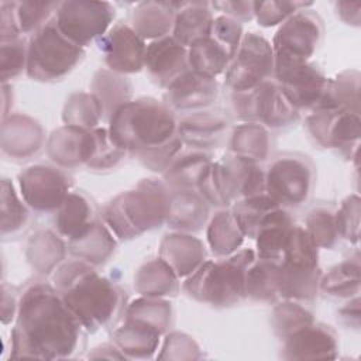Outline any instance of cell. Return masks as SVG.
Instances as JSON below:
<instances>
[{
    "instance_id": "6da1fadb",
    "label": "cell",
    "mask_w": 361,
    "mask_h": 361,
    "mask_svg": "<svg viewBox=\"0 0 361 361\" xmlns=\"http://www.w3.org/2000/svg\"><path fill=\"white\" fill-rule=\"evenodd\" d=\"M11 358L69 360L85 351L86 330L52 283L30 282L18 298Z\"/></svg>"
},
{
    "instance_id": "7a4b0ae2",
    "label": "cell",
    "mask_w": 361,
    "mask_h": 361,
    "mask_svg": "<svg viewBox=\"0 0 361 361\" xmlns=\"http://www.w3.org/2000/svg\"><path fill=\"white\" fill-rule=\"evenodd\" d=\"M52 281L86 333L113 330L124 319L128 306L126 290L94 265L71 259L56 268Z\"/></svg>"
},
{
    "instance_id": "3957f363",
    "label": "cell",
    "mask_w": 361,
    "mask_h": 361,
    "mask_svg": "<svg viewBox=\"0 0 361 361\" xmlns=\"http://www.w3.org/2000/svg\"><path fill=\"white\" fill-rule=\"evenodd\" d=\"M171 197L172 192L164 180L141 179L134 189L111 199L100 216L117 240H133L166 223Z\"/></svg>"
},
{
    "instance_id": "277c9868",
    "label": "cell",
    "mask_w": 361,
    "mask_h": 361,
    "mask_svg": "<svg viewBox=\"0 0 361 361\" xmlns=\"http://www.w3.org/2000/svg\"><path fill=\"white\" fill-rule=\"evenodd\" d=\"M107 121L113 142L131 155L168 142L178 130V116L154 97L131 99Z\"/></svg>"
},
{
    "instance_id": "5b68a950",
    "label": "cell",
    "mask_w": 361,
    "mask_h": 361,
    "mask_svg": "<svg viewBox=\"0 0 361 361\" xmlns=\"http://www.w3.org/2000/svg\"><path fill=\"white\" fill-rule=\"evenodd\" d=\"M255 251L243 248L231 255L206 259L182 283V290L199 303L216 309L231 307L245 300V275Z\"/></svg>"
},
{
    "instance_id": "8992f818",
    "label": "cell",
    "mask_w": 361,
    "mask_h": 361,
    "mask_svg": "<svg viewBox=\"0 0 361 361\" xmlns=\"http://www.w3.org/2000/svg\"><path fill=\"white\" fill-rule=\"evenodd\" d=\"M83 58L85 49L69 41L52 18L28 37L25 73L37 82L62 80Z\"/></svg>"
},
{
    "instance_id": "52a82bcc",
    "label": "cell",
    "mask_w": 361,
    "mask_h": 361,
    "mask_svg": "<svg viewBox=\"0 0 361 361\" xmlns=\"http://www.w3.org/2000/svg\"><path fill=\"white\" fill-rule=\"evenodd\" d=\"M316 166L307 155L282 152L272 158L265 171V193L281 207L305 204L314 189Z\"/></svg>"
},
{
    "instance_id": "ba28073f",
    "label": "cell",
    "mask_w": 361,
    "mask_h": 361,
    "mask_svg": "<svg viewBox=\"0 0 361 361\" xmlns=\"http://www.w3.org/2000/svg\"><path fill=\"white\" fill-rule=\"evenodd\" d=\"M231 109L238 120L257 123L271 130L289 127L300 117L274 79L251 90L231 93Z\"/></svg>"
},
{
    "instance_id": "9c48e42d",
    "label": "cell",
    "mask_w": 361,
    "mask_h": 361,
    "mask_svg": "<svg viewBox=\"0 0 361 361\" xmlns=\"http://www.w3.org/2000/svg\"><path fill=\"white\" fill-rule=\"evenodd\" d=\"M272 79L299 113L317 110L330 82V78L314 62L283 56H274Z\"/></svg>"
},
{
    "instance_id": "30bf717a",
    "label": "cell",
    "mask_w": 361,
    "mask_h": 361,
    "mask_svg": "<svg viewBox=\"0 0 361 361\" xmlns=\"http://www.w3.org/2000/svg\"><path fill=\"white\" fill-rule=\"evenodd\" d=\"M116 10L109 1H61L54 16L59 31L80 48L97 42L113 25Z\"/></svg>"
},
{
    "instance_id": "8fae6325",
    "label": "cell",
    "mask_w": 361,
    "mask_h": 361,
    "mask_svg": "<svg viewBox=\"0 0 361 361\" xmlns=\"http://www.w3.org/2000/svg\"><path fill=\"white\" fill-rule=\"evenodd\" d=\"M274 75L271 42L257 32H245L241 44L224 72V86L231 93L257 87Z\"/></svg>"
},
{
    "instance_id": "7c38bea8",
    "label": "cell",
    "mask_w": 361,
    "mask_h": 361,
    "mask_svg": "<svg viewBox=\"0 0 361 361\" xmlns=\"http://www.w3.org/2000/svg\"><path fill=\"white\" fill-rule=\"evenodd\" d=\"M18 192L35 213H55L71 193L73 179L56 165L37 164L24 168L18 176Z\"/></svg>"
},
{
    "instance_id": "4fadbf2b",
    "label": "cell",
    "mask_w": 361,
    "mask_h": 361,
    "mask_svg": "<svg viewBox=\"0 0 361 361\" xmlns=\"http://www.w3.org/2000/svg\"><path fill=\"white\" fill-rule=\"evenodd\" d=\"M309 135L323 148L340 154L343 158H357L361 135L360 113L351 110H316L306 120Z\"/></svg>"
},
{
    "instance_id": "5bb4252c",
    "label": "cell",
    "mask_w": 361,
    "mask_h": 361,
    "mask_svg": "<svg viewBox=\"0 0 361 361\" xmlns=\"http://www.w3.org/2000/svg\"><path fill=\"white\" fill-rule=\"evenodd\" d=\"M323 21L309 8L296 11L286 18L272 38L274 56L310 61L323 41Z\"/></svg>"
},
{
    "instance_id": "9a60e30c",
    "label": "cell",
    "mask_w": 361,
    "mask_h": 361,
    "mask_svg": "<svg viewBox=\"0 0 361 361\" xmlns=\"http://www.w3.org/2000/svg\"><path fill=\"white\" fill-rule=\"evenodd\" d=\"M97 47L103 54V61L109 71L127 75L144 69L147 44L128 23H116L97 39Z\"/></svg>"
},
{
    "instance_id": "2e32d148",
    "label": "cell",
    "mask_w": 361,
    "mask_h": 361,
    "mask_svg": "<svg viewBox=\"0 0 361 361\" xmlns=\"http://www.w3.org/2000/svg\"><path fill=\"white\" fill-rule=\"evenodd\" d=\"M219 97V83L192 72L190 69L173 80L164 92L162 102L175 114H189L207 110Z\"/></svg>"
},
{
    "instance_id": "e0dca14e",
    "label": "cell",
    "mask_w": 361,
    "mask_h": 361,
    "mask_svg": "<svg viewBox=\"0 0 361 361\" xmlns=\"http://www.w3.org/2000/svg\"><path fill=\"white\" fill-rule=\"evenodd\" d=\"M338 338L331 326L313 322L282 341L283 360H336Z\"/></svg>"
},
{
    "instance_id": "ac0fdd59",
    "label": "cell",
    "mask_w": 361,
    "mask_h": 361,
    "mask_svg": "<svg viewBox=\"0 0 361 361\" xmlns=\"http://www.w3.org/2000/svg\"><path fill=\"white\" fill-rule=\"evenodd\" d=\"M94 128L83 130L63 124L54 130L45 144L49 159L59 168L87 166L94 152Z\"/></svg>"
},
{
    "instance_id": "d6986e66",
    "label": "cell",
    "mask_w": 361,
    "mask_h": 361,
    "mask_svg": "<svg viewBox=\"0 0 361 361\" xmlns=\"http://www.w3.org/2000/svg\"><path fill=\"white\" fill-rule=\"evenodd\" d=\"M144 69L152 83L166 89L173 80L189 71L188 48L171 35L149 41L145 49Z\"/></svg>"
},
{
    "instance_id": "ffe728a7",
    "label": "cell",
    "mask_w": 361,
    "mask_h": 361,
    "mask_svg": "<svg viewBox=\"0 0 361 361\" xmlns=\"http://www.w3.org/2000/svg\"><path fill=\"white\" fill-rule=\"evenodd\" d=\"M230 128L228 117L221 111L202 110L178 117L176 134L183 145L207 151L220 147Z\"/></svg>"
},
{
    "instance_id": "44dd1931",
    "label": "cell",
    "mask_w": 361,
    "mask_h": 361,
    "mask_svg": "<svg viewBox=\"0 0 361 361\" xmlns=\"http://www.w3.org/2000/svg\"><path fill=\"white\" fill-rule=\"evenodd\" d=\"M97 220V206L83 190H71L54 213L55 231L68 243L85 235Z\"/></svg>"
},
{
    "instance_id": "7402d4cb",
    "label": "cell",
    "mask_w": 361,
    "mask_h": 361,
    "mask_svg": "<svg viewBox=\"0 0 361 361\" xmlns=\"http://www.w3.org/2000/svg\"><path fill=\"white\" fill-rule=\"evenodd\" d=\"M164 331L157 326L124 314L123 323L113 329L111 338L126 358H151L159 345Z\"/></svg>"
},
{
    "instance_id": "603a6c76",
    "label": "cell",
    "mask_w": 361,
    "mask_h": 361,
    "mask_svg": "<svg viewBox=\"0 0 361 361\" xmlns=\"http://www.w3.org/2000/svg\"><path fill=\"white\" fill-rule=\"evenodd\" d=\"M45 144L42 127L28 116L13 114L3 118L1 149L11 159H28Z\"/></svg>"
},
{
    "instance_id": "cb8c5ba5",
    "label": "cell",
    "mask_w": 361,
    "mask_h": 361,
    "mask_svg": "<svg viewBox=\"0 0 361 361\" xmlns=\"http://www.w3.org/2000/svg\"><path fill=\"white\" fill-rule=\"evenodd\" d=\"M159 258L178 275L188 278L206 261V250L202 240L192 234L178 231L166 234L159 245Z\"/></svg>"
},
{
    "instance_id": "d4e9b609",
    "label": "cell",
    "mask_w": 361,
    "mask_h": 361,
    "mask_svg": "<svg viewBox=\"0 0 361 361\" xmlns=\"http://www.w3.org/2000/svg\"><path fill=\"white\" fill-rule=\"evenodd\" d=\"M213 21V8L209 1H179L171 37L189 48L195 41L210 37Z\"/></svg>"
},
{
    "instance_id": "484cf974",
    "label": "cell",
    "mask_w": 361,
    "mask_h": 361,
    "mask_svg": "<svg viewBox=\"0 0 361 361\" xmlns=\"http://www.w3.org/2000/svg\"><path fill=\"white\" fill-rule=\"evenodd\" d=\"M219 162L234 202L265 193V171L259 164L230 152Z\"/></svg>"
},
{
    "instance_id": "4316f807",
    "label": "cell",
    "mask_w": 361,
    "mask_h": 361,
    "mask_svg": "<svg viewBox=\"0 0 361 361\" xmlns=\"http://www.w3.org/2000/svg\"><path fill=\"white\" fill-rule=\"evenodd\" d=\"M179 1H141L130 17V25L144 39H159L172 32Z\"/></svg>"
},
{
    "instance_id": "83f0119b",
    "label": "cell",
    "mask_w": 361,
    "mask_h": 361,
    "mask_svg": "<svg viewBox=\"0 0 361 361\" xmlns=\"http://www.w3.org/2000/svg\"><path fill=\"white\" fill-rule=\"evenodd\" d=\"M295 224L290 213L285 207L272 209L261 221L255 235V255L258 258L279 262L283 255L286 240Z\"/></svg>"
},
{
    "instance_id": "f1b7e54d",
    "label": "cell",
    "mask_w": 361,
    "mask_h": 361,
    "mask_svg": "<svg viewBox=\"0 0 361 361\" xmlns=\"http://www.w3.org/2000/svg\"><path fill=\"white\" fill-rule=\"evenodd\" d=\"M171 210L168 227L176 231H199L209 217V203L195 189L171 190Z\"/></svg>"
},
{
    "instance_id": "f546056e",
    "label": "cell",
    "mask_w": 361,
    "mask_h": 361,
    "mask_svg": "<svg viewBox=\"0 0 361 361\" xmlns=\"http://www.w3.org/2000/svg\"><path fill=\"white\" fill-rule=\"evenodd\" d=\"M135 290L145 298L175 296L179 289V278L161 258L142 264L134 276Z\"/></svg>"
},
{
    "instance_id": "4dcf8cb0",
    "label": "cell",
    "mask_w": 361,
    "mask_h": 361,
    "mask_svg": "<svg viewBox=\"0 0 361 361\" xmlns=\"http://www.w3.org/2000/svg\"><path fill=\"white\" fill-rule=\"evenodd\" d=\"M117 238L104 224L103 220H97L94 226L79 240L68 243V251L92 265L104 264L110 255L114 252Z\"/></svg>"
},
{
    "instance_id": "1f68e13d",
    "label": "cell",
    "mask_w": 361,
    "mask_h": 361,
    "mask_svg": "<svg viewBox=\"0 0 361 361\" xmlns=\"http://www.w3.org/2000/svg\"><path fill=\"white\" fill-rule=\"evenodd\" d=\"M228 147L230 154L259 164L268 159L272 140L267 127L257 123H243L234 127Z\"/></svg>"
},
{
    "instance_id": "d6a6232c",
    "label": "cell",
    "mask_w": 361,
    "mask_h": 361,
    "mask_svg": "<svg viewBox=\"0 0 361 361\" xmlns=\"http://www.w3.org/2000/svg\"><path fill=\"white\" fill-rule=\"evenodd\" d=\"M207 244L210 251L217 258L234 254L240 250L245 235L238 227L231 209H219L210 219L206 230Z\"/></svg>"
},
{
    "instance_id": "836d02e7",
    "label": "cell",
    "mask_w": 361,
    "mask_h": 361,
    "mask_svg": "<svg viewBox=\"0 0 361 361\" xmlns=\"http://www.w3.org/2000/svg\"><path fill=\"white\" fill-rule=\"evenodd\" d=\"M279 262L255 257L245 275V299L258 303H275L278 292Z\"/></svg>"
},
{
    "instance_id": "e575fe53",
    "label": "cell",
    "mask_w": 361,
    "mask_h": 361,
    "mask_svg": "<svg viewBox=\"0 0 361 361\" xmlns=\"http://www.w3.org/2000/svg\"><path fill=\"white\" fill-rule=\"evenodd\" d=\"M212 162V155L207 151L192 149L188 152H180L168 169L162 173L164 182L168 185L171 190H182V189H195L197 182Z\"/></svg>"
},
{
    "instance_id": "d590c367",
    "label": "cell",
    "mask_w": 361,
    "mask_h": 361,
    "mask_svg": "<svg viewBox=\"0 0 361 361\" xmlns=\"http://www.w3.org/2000/svg\"><path fill=\"white\" fill-rule=\"evenodd\" d=\"M90 93L100 102L104 118L109 120L117 107L131 100L133 83L124 75L114 73L107 68L99 69L93 76Z\"/></svg>"
},
{
    "instance_id": "8d00e7d4",
    "label": "cell",
    "mask_w": 361,
    "mask_h": 361,
    "mask_svg": "<svg viewBox=\"0 0 361 361\" xmlns=\"http://www.w3.org/2000/svg\"><path fill=\"white\" fill-rule=\"evenodd\" d=\"M360 254L358 251L337 265L327 274H322L320 290L336 299H351L360 293Z\"/></svg>"
},
{
    "instance_id": "74e56055",
    "label": "cell",
    "mask_w": 361,
    "mask_h": 361,
    "mask_svg": "<svg viewBox=\"0 0 361 361\" xmlns=\"http://www.w3.org/2000/svg\"><path fill=\"white\" fill-rule=\"evenodd\" d=\"M230 61L227 52L212 37L200 38L188 48L189 69L207 78L224 75Z\"/></svg>"
},
{
    "instance_id": "f35d334b",
    "label": "cell",
    "mask_w": 361,
    "mask_h": 361,
    "mask_svg": "<svg viewBox=\"0 0 361 361\" xmlns=\"http://www.w3.org/2000/svg\"><path fill=\"white\" fill-rule=\"evenodd\" d=\"M360 72L343 71L330 79L323 102L317 110H351L360 113ZM316 111V110H314Z\"/></svg>"
},
{
    "instance_id": "ab89813d",
    "label": "cell",
    "mask_w": 361,
    "mask_h": 361,
    "mask_svg": "<svg viewBox=\"0 0 361 361\" xmlns=\"http://www.w3.org/2000/svg\"><path fill=\"white\" fill-rule=\"evenodd\" d=\"M20 192L10 179L3 178L1 180V237H16L24 231L30 221V207L23 200Z\"/></svg>"
},
{
    "instance_id": "60d3db41",
    "label": "cell",
    "mask_w": 361,
    "mask_h": 361,
    "mask_svg": "<svg viewBox=\"0 0 361 361\" xmlns=\"http://www.w3.org/2000/svg\"><path fill=\"white\" fill-rule=\"evenodd\" d=\"M27 248L28 261L41 274H49L65 258L66 252L61 235L49 230L35 233Z\"/></svg>"
},
{
    "instance_id": "b9f144b4",
    "label": "cell",
    "mask_w": 361,
    "mask_h": 361,
    "mask_svg": "<svg viewBox=\"0 0 361 361\" xmlns=\"http://www.w3.org/2000/svg\"><path fill=\"white\" fill-rule=\"evenodd\" d=\"M103 118V107L93 93H73L66 99L62 111V121L66 126L93 130Z\"/></svg>"
},
{
    "instance_id": "7bdbcfd3",
    "label": "cell",
    "mask_w": 361,
    "mask_h": 361,
    "mask_svg": "<svg viewBox=\"0 0 361 361\" xmlns=\"http://www.w3.org/2000/svg\"><path fill=\"white\" fill-rule=\"evenodd\" d=\"M278 206L279 204L267 193H261L238 199L230 209L243 234L248 238H255L262 219Z\"/></svg>"
},
{
    "instance_id": "ee69618b",
    "label": "cell",
    "mask_w": 361,
    "mask_h": 361,
    "mask_svg": "<svg viewBox=\"0 0 361 361\" xmlns=\"http://www.w3.org/2000/svg\"><path fill=\"white\" fill-rule=\"evenodd\" d=\"M303 227L319 248L333 250L340 241L336 223V209L327 203H319L310 209Z\"/></svg>"
},
{
    "instance_id": "f6af8a7d",
    "label": "cell",
    "mask_w": 361,
    "mask_h": 361,
    "mask_svg": "<svg viewBox=\"0 0 361 361\" xmlns=\"http://www.w3.org/2000/svg\"><path fill=\"white\" fill-rule=\"evenodd\" d=\"M313 322V314L303 306V303L295 300L282 299V302L276 303L271 314L272 330L281 341Z\"/></svg>"
},
{
    "instance_id": "bcb514c9",
    "label": "cell",
    "mask_w": 361,
    "mask_h": 361,
    "mask_svg": "<svg viewBox=\"0 0 361 361\" xmlns=\"http://www.w3.org/2000/svg\"><path fill=\"white\" fill-rule=\"evenodd\" d=\"M61 1H13L14 18L23 37L32 35L37 30L54 18Z\"/></svg>"
},
{
    "instance_id": "7dc6e473",
    "label": "cell",
    "mask_w": 361,
    "mask_h": 361,
    "mask_svg": "<svg viewBox=\"0 0 361 361\" xmlns=\"http://www.w3.org/2000/svg\"><path fill=\"white\" fill-rule=\"evenodd\" d=\"M28 38L18 37L8 41H0V78L1 85L16 79L27 69Z\"/></svg>"
},
{
    "instance_id": "c3c4849f",
    "label": "cell",
    "mask_w": 361,
    "mask_h": 361,
    "mask_svg": "<svg viewBox=\"0 0 361 361\" xmlns=\"http://www.w3.org/2000/svg\"><path fill=\"white\" fill-rule=\"evenodd\" d=\"M94 152L87 166L92 171H106L116 168L124 157L128 154L127 151L117 147L110 138L109 130L103 127L94 128Z\"/></svg>"
},
{
    "instance_id": "681fc988",
    "label": "cell",
    "mask_w": 361,
    "mask_h": 361,
    "mask_svg": "<svg viewBox=\"0 0 361 361\" xmlns=\"http://www.w3.org/2000/svg\"><path fill=\"white\" fill-rule=\"evenodd\" d=\"M312 6V1H254V18L262 27H274L282 24L296 11Z\"/></svg>"
},
{
    "instance_id": "f907efd6",
    "label": "cell",
    "mask_w": 361,
    "mask_h": 361,
    "mask_svg": "<svg viewBox=\"0 0 361 361\" xmlns=\"http://www.w3.org/2000/svg\"><path fill=\"white\" fill-rule=\"evenodd\" d=\"M360 197L357 193L348 195L336 209V223L340 240L357 245L360 241Z\"/></svg>"
},
{
    "instance_id": "816d5d0a",
    "label": "cell",
    "mask_w": 361,
    "mask_h": 361,
    "mask_svg": "<svg viewBox=\"0 0 361 361\" xmlns=\"http://www.w3.org/2000/svg\"><path fill=\"white\" fill-rule=\"evenodd\" d=\"M183 142L178 137V134L169 140L165 144H161L158 147L140 151L134 154V157L149 171L164 173L168 166L172 164V161L182 152Z\"/></svg>"
},
{
    "instance_id": "f5cc1de1",
    "label": "cell",
    "mask_w": 361,
    "mask_h": 361,
    "mask_svg": "<svg viewBox=\"0 0 361 361\" xmlns=\"http://www.w3.org/2000/svg\"><path fill=\"white\" fill-rule=\"evenodd\" d=\"M243 35L244 32L241 23L221 14L214 17L210 37L220 44V47L227 52L230 59L234 58L241 44Z\"/></svg>"
},
{
    "instance_id": "db71d44e",
    "label": "cell",
    "mask_w": 361,
    "mask_h": 361,
    "mask_svg": "<svg viewBox=\"0 0 361 361\" xmlns=\"http://www.w3.org/2000/svg\"><path fill=\"white\" fill-rule=\"evenodd\" d=\"M213 10H219L221 16L230 17L238 23L250 21L254 18V1H212Z\"/></svg>"
},
{
    "instance_id": "11a10c76",
    "label": "cell",
    "mask_w": 361,
    "mask_h": 361,
    "mask_svg": "<svg viewBox=\"0 0 361 361\" xmlns=\"http://www.w3.org/2000/svg\"><path fill=\"white\" fill-rule=\"evenodd\" d=\"M337 319L348 329H360V295L351 299L338 307Z\"/></svg>"
},
{
    "instance_id": "9f6ffc18",
    "label": "cell",
    "mask_w": 361,
    "mask_h": 361,
    "mask_svg": "<svg viewBox=\"0 0 361 361\" xmlns=\"http://www.w3.org/2000/svg\"><path fill=\"white\" fill-rule=\"evenodd\" d=\"M336 7V13L340 17V20L347 24V25H353V27H360V21H361V3L360 1H337L334 4Z\"/></svg>"
}]
</instances>
